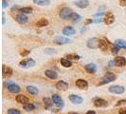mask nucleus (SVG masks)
I'll use <instances>...</instances> for the list:
<instances>
[{
  "label": "nucleus",
  "mask_w": 126,
  "mask_h": 114,
  "mask_svg": "<svg viewBox=\"0 0 126 114\" xmlns=\"http://www.w3.org/2000/svg\"><path fill=\"white\" fill-rule=\"evenodd\" d=\"M73 11L70 9V8H67V7H63L61 9L60 13H59V15L60 17L63 20H67V19H71V16L73 15Z\"/></svg>",
  "instance_id": "1"
},
{
  "label": "nucleus",
  "mask_w": 126,
  "mask_h": 114,
  "mask_svg": "<svg viewBox=\"0 0 126 114\" xmlns=\"http://www.w3.org/2000/svg\"><path fill=\"white\" fill-rule=\"evenodd\" d=\"M117 78V76L115 75L112 72H106L105 75L102 77L101 81L100 82V85H105V84H108V83H111L115 81Z\"/></svg>",
  "instance_id": "2"
},
{
  "label": "nucleus",
  "mask_w": 126,
  "mask_h": 114,
  "mask_svg": "<svg viewBox=\"0 0 126 114\" xmlns=\"http://www.w3.org/2000/svg\"><path fill=\"white\" fill-rule=\"evenodd\" d=\"M36 65V62L32 59V58H27V59H24L22 60L20 63H19V66L21 68H24V69H29V68H32Z\"/></svg>",
  "instance_id": "3"
},
{
  "label": "nucleus",
  "mask_w": 126,
  "mask_h": 114,
  "mask_svg": "<svg viewBox=\"0 0 126 114\" xmlns=\"http://www.w3.org/2000/svg\"><path fill=\"white\" fill-rule=\"evenodd\" d=\"M6 86H7V89H9V91L12 92V93H14V94L15 93H19L20 90H21V88L19 87L17 84L11 82V81H8L6 83Z\"/></svg>",
  "instance_id": "4"
},
{
  "label": "nucleus",
  "mask_w": 126,
  "mask_h": 114,
  "mask_svg": "<svg viewBox=\"0 0 126 114\" xmlns=\"http://www.w3.org/2000/svg\"><path fill=\"white\" fill-rule=\"evenodd\" d=\"M108 90H109V92L114 93V94H122V93L125 91V89H124L122 86L115 85V86H111Z\"/></svg>",
  "instance_id": "5"
},
{
  "label": "nucleus",
  "mask_w": 126,
  "mask_h": 114,
  "mask_svg": "<svg viewBox=\"0 0 126 114\" xmlns=\"http://www.w3.org/2000/svg\"><path fill=\"white\" fill-rule=\"evenodd\" d=\"M99 39L96 37H92L90 38L88 41H87V47L89 49H92V50H96L99 48Z\"/></svg>",
  "instance_id": "6"
},
{
  "label": "nucleus",
  "mask_w": 126,
  "mask_h": 114,
  "mask_svg": "<svg viewBox=\"0 0 126 114\" xmlns=\"http://www.w3.org/2000/svg\"><path fill=\"white\" fill-rule=\"evenodd\" d=\"M51 99H52L53 104H54L55 106H57L58 108H63V99H62L58 94H53L52 95V97H51Z\"/></svg>",
  "instance_id": "7"
},
{
  "label": "nucleus",
  "mask_w": 126,
  "mask_h": 114,
  "mask_svg": "<svg viewBox=\"0 0 126 114\" xmlns=\"http://www.w3.org/2000/svg\"><path fill=\"white\" fill-rule=\"evenodd\" d=\"M94 106L96 108H106L108 106V103L106 100L102 98H97L94 100Z\"/></svg>",
  "instance_id": "8"
},
{
  "label": "nucleus",
  "mask_w": 126,
  "mask_h": 114,
  "mask_svg": "<svg viewBox=\"0 0 126 114\" xmlns=\"http://www.w3.org/2000/svg\"><path fill=\"white\" fill-rule=\"evenodd\" d=\"M15 100H16V102L17 103H19V104H22V105H28V104H30V99L27 97V96H25V95L23 94H19L17 95L16 97H15Z\"/></svg>",
  "instance_id": "9"
},
{
  "label": "nucleus",
  "mask_w": 126,
  "mask_h": 114,
  "mask_svg": "<svg viewBox=\"0 0 126 114\" xmlns=\"http://www.w3.org/2000/svg\"><path fill=\"white\" fill-rule=\"evenodd\" d=\"M68 84L64 81H58L55 85V88H56L58 90H61V91H65L68 89Z\"/></svg>",
  "instance_id": "10"
},
{
  "label": "nucleus",
  "mask_w": 126,
  "mask_h": 114,
  "mask_svg": "<svg viewBox=\"0 0 126 114\" xmlns=\"http://www.w3.org/2000/svg\"><path fill=\"white\" fill-rule=\"evenodd\" d=\"M76 87L80 89H86L88 88V83L84 79H78L75 83Z\"/></svg>",
  "instance_id": "11"
},
{
  "label": "nucleus",
  "mask_w": 126,
  "mask_h": 114,
  "mask_svg": "<svg viewBox=\"0 0 126 114\" xmlns=\"http://www.w3.org/2000/svg\"><path fill=\"white\" fill-rule=\"evenodd\" d=\"M69 100L71 103H73V104H75V105H80V104H82V102H83V99H82L81 96H79V95H76V94H71L69 95Z\"/></svg>",
  "instance_id": "12"
},
{
  "label": "nucleus",
  "mask_w": 126,
  "mask_h": 114,
  "mask_svg": "<svg viewBox=\"0 0 126 114\" xmlns=\"http://www.w3.org/2000/svg\"><path fill=\"white\" fill-rule=\"evenodd\" d=\"M54 42L56 43L57 45H64V44H68L71 42L69 38L63 37V36H57L55 39H54Z\"/></svg>",
  "instance_id": "13"
},
{
  "label": "nucleus",
  "mask_w": 126,
  "mask_h": 114,
  "mask_svg": "<svg viewBox=\"0 0 126 114\" xmlns=\"http://www.w3.org/2000/svg\"><path fill=\"white\" fill-rule=\"evenodd\" d=\"M103 21L106 25H112L115 21V16L112 13H107L105 14L104 18H103Z\"/></svg>",
  "instance_id": "14"
},
{
  "label": "nucleus",
  "mask_w": 126,
  "mask_h": 114,
  "mask_svg": "<svg viewBox=\"0 0 126 114\" xmlns=\"http://www.w3.org/2000/svg\"><path fill=\"white\" fill-rule=\"evenodd\" d=\"M15 21L19 24H26L29 21V18H28V16L26 14L19 13L18 15H16V17H15Z\"/></svg>",
  "instance_id": "15"
},
{
  "label": "nucleus",
  "mask_w": 126,
  "mask_h": 114,
  "mask_svg": "<svg viewBox=\"0 0 126 114\" xmlns=\"http://www.w3.org/2000/svg\"><path fill=\"white\" fill-rule=\"evenodd\" d=\"M76 33V31L74 28L70 27V26H66L63 29V34H64L65 36H71L73 34Z\"/></svg>",
  "instance_id": "16"
},
{
  "label": "nucleus",
  "mask_w": 126,
  "mask_h": 114,
  "mask_svg": "<svg viewBox=\"0 0 126 114\" xmlns=\"http://www.w3.org/2000/svg\"><path fill=\"white\" fill-rule=\"evenodd\" d=\"M13 70L10 67H6L5 65H3V78H10L13 76Z\"/></svg>",
  "instance_id": "17"
},
{
  "label": "nucleus",
  "mask_w": 126,
  "mask_h": 114,
  "mask_svg": "<svg viewBox=\"0 0 126 114\" xmlns=\"http://www.w3.org/2000/svg\"><path fill=\"white\" fill-rule=\"evenodd\" d=\"M84 70H85V71H86L87 73L93 74V73H95V72L97 71V66H96L94 63H89V64H87V65H85Z\"/></svg>",
  "instance_id": "18"
},
{
  "label": "nucleus",
  "mask_w": 126,
  "mask_h": 114,
  "mask_svg": "<svg viewBox=\"0 0 126 114\" xmlns=\"http://www.w3.org/2000/svg\"><path fill=\"white\" fill-rule=\"evenodd\" d=\"M89 2L88 0H77L74 1V5H76L77 7L81 8V9H85L89 6Z\"/></svg>",
  "instance_id": "19"
},
{
  "label": "nucleus",
  "mask_w": 126,
  "mask_h": 114,
  "mask_svg": "<svg viewBox=\"0 0 126 114\" xmlns=\"http://www.w3.org/2000/svg\"><path fill=\"white\" fill-rule=\"evenodd\" d=\"M117 67H125L126 66V59L122 56H117L114 59Z\"/></svg>",
  "instance_id": "20"
},
{
  "label": "nucleus",
  "mask_w": 126,
  "mask_h": 114,
  "mask_svg": "<svg viewBox=\"0 0 126 114\" xmlns=\"http://www.w3.org/2000/svg\"><path fill=\"white\" fill-rule=\"evenodd\" d=\"M109 45H110V43L106 39H104V38L100 39V41H99V49H101L102 51H106V50H108V46Z\"/></svg>",
  "instance_id": "21"
},
{
  "label": "nucleus",
  "mask_w": 126,
  "mask_h": 114,
  "mask_svg": "<svg viewBox=\"0 0 126 114\" xmlns=\"http://www.w3.org/2000/svg\"><path fill=\"white\" fill-rule=\"evenodd\" d=\"M45 75L47 76V78H49V79H52V80L57 79V77H58V74H57L56 71L51 70H46V71H45Z\"/></svg>",
  "instance_id": "22"
},
{
  "label": "nucleus",
  "mask_w": 126,
  "mask_h": 114,
  "mask_svg": "<svg viewBox=\"0 0 126 114\" xmlns=\"http://www.w3.org/2000/svg\"><path fill=\"white\" fill-rule=\"evenodd\" d=\"M43 102H44V104H45L46 109H49V108L52 107V105H53L52 99H49V98H47V97H45V98H43Z\"/></svg>",
  "instance_id": "23"
},
{
  "label": "nucleus",
  "mask_w": 126,
  "mask_h": 114,
  "mask_svg": "<svg viewBox=\"0 0 126 114\" xmlns=\"http://www.w3.org/2000/svg\"><path fill=\"white\" fill-rule=\"evenodd\" d=\"M48 25V20L47 18H41L37 23H36V27L38 28H42V27H46Z\"/></svg>",
  "instance_id": "24"
},
{
  "label": "nucleus",
  "mask_w": 126,
  "mask_h": 114,
  "mask_svg": "<svg viewBox=\"0 0 126 114\" xmlns=\"http://www.w3.org/2000/svg\"><path fill=\"white\" fill-rule=\"evenodd\" d=\"M60 62H61V65H62L63 67H64V68H70V67L72 66V63H71V61L67 60L66 58H61Z\"/></svg>",
  "instance_id": "25"
},
{
  "label": "nucleus",
  "mask_w": 126,
  "mask_h": 114,
  "mask_svg": "<svg viewBox=\"0 0 126 114\" xmlns=\"http://www.w3.org/2000/svg\"><path fill=\"white\" fill-rule=\"evenodd\" d=\"M27 90H28V92H30V93L32 95H36V94H38V92H39V90H38L37 88H35V87H33V86H28V87H27Z\"/></svg>",
  "instance_id": "26"
},
{
  "label": "nucleus",
  "mask_w": 126,
  "mask_h": 114,
  "mask_svg": "<svg viewBox=\"0 0 126 114\" xmlns=\"http://www.w3.org/2000/svg\"><path fill=\"white\" fill-rule=\"evenodd\" d=\"M19 12L23 14H29V13H32V8L31 7H23V8H20L19 9Z\"/></svg>",
  "instance_id": "27"
},
{
  "label": "nucleus",
  "mask_w": 126,
  "mask_h": 114,
  "mask_svg": "<svg viewBox=\"0 0 126 114\" xmlns=\"http://www.w3.org/2000/svg\"><path fill=\"white\" fill-rule=\"evenodd\" d=\"M115 44L118 45L120 49L122 48V49H125L126 50V41L125 40H122V39H117V40H116V42H115Z\"/></svg>",
  "instance_id": "28"
},
{
  "label": "nucleus",
  "mask_w": 126,
  "mask_h": 114,
  "mask_svg": "<svg viewBox=\"0 0 126 114\" xmlns=\"http://www.w3.org/2000/svg\"><path fill=\"white\" fill-rule=\"evenodd\" d=\"M33 3L40 5V6H45V5L50 4V1L49 0H33Z\"/></svg>",
  "instance_id": "29"
},
{
  "label": "nucleus",
  "mask_w": 126,
  "mask_h": 114,
  "mask_svg": "<svg viewBox=\"0 0 126 114\" xmlns=\"http://www.w3.org/2000/svg\"><path fill=\"white\" fill-rule=\"evenodd\" d=\"M66 57V59L67 60H80L81 59V56L80 55H78V54H66L65 55Z\"/></svg>",
  "instance_id": "30"
},
{
  "label": "nucleus",
  "mask_w": 126,
  "mask_h": 114,
  "mask_svg": "<svg viewBox=\"0 0 126 114\" xmlns=\"http://www.w3.org/2000/svg\"><path fill=\"white\" fill-rule=\"evenodd\" d=\"M34 108H35V106L33 104H31V103L24 106V109L27 111H32V110H34Z\"/></svg>",
  "instance_id": "31"
},
{
  "label": "nucleus",
  "mask_w": 126,
  "mask_h": 114,
  "mask_svg": "<svg viewBox=\"0 0 126 114\" xmlns=\"http://www.w3.org/2000/svg\"><path fill=\"white\" fill-rule=\"evenodd\" d=\"M45 53L46 54H49V55H53V54H56L57 51L54 49H51V48H47L45 50Z\"/></svg>",
  "instance_id": "32"
},
{
  "label": "nucleus",
  "mask_w": 126,
  "mask_h": 114,
  "mask_svg": "<svg viewBox=\"0 0 126 114\" xmlns=\"http://www.w3.org/2000/svg\"><path fill=\"white\" fill-rule=\"evenodd\" d=\"M81 19H82V17L78 14V13H73V15L71 16V20L73 21V22H79V21H81Z\"/></svg>",
  "instance_id": "33"
},
{
  "label": "nucleus",
  "mask_w": 126,
  "mask_h": 114,
  "mask_svg": "<svg viewBox=\"0 0 126 114\" xmlns=\"http://www.w3.org/2000/svg\"><path fill=\"white\" fill-rule=\"evenodd\" d=\"M8 114H21V112L16 108H10L8 109Z\"/></svg>",
  "instance_id": "34"
},
{
  "label": "nucleus",
  "mask_w": 126,
  "mask_h": 114,
  "mask_svg": "<svg viewBox=\"0 0 126 114\" xmlns=\"http://www.w3.org/2000/svg\"><path fill=\"white\" fill-rule=\"evenodd\" d=\"M120 48L118 45L114 44V46L112 47V53H113V54H117V53L120 51Z\"/></svg>",
  "instance_id": "35"
},
{
  "label": "nucleus",
  "mask_w": 126,
  "mask_h": 114,
  "mask_svg": "<svg viewBox=\"0 0 126 114\" xmlns=\"http://www.w3.org/2000/svg\"><path fill=\"white\" fill-rule=\"evenodd\" d=\"M31 53V51L30 50H23V51H20V55L22 57H26L27 55H29Z\"/></svg>",
  "instance_id": "36"
},
{
  "label": "nucleus",
  "mask_w": 126,
  "mask_h": 114,
  "mask_svg": "<svg viewBox=\"0 0 126 114\" xmlns=\"http://www.w3.org/2000/svg\"><path fill=\"white\" fill-rule=\"evenodd\" d=\"M125 104H126V100L125 99H122V100H120V101L116 104V107H120V106L125 105Z\"/></svg>",
  "instance_id": "37"
},
{
  "label": "nucleus",
  "mask_w": 126,
  "mask_h": 114,
  "mask_svg": "<svg viewBox=\"0 0 126 114\" xmlns=\"http://www.w3.org/2000/svg\"><path fill=\"white\" fill-rule=\"evenodd\" d=\"M7 7H9V2L6 1V0H3V1H2V8L5 9Z\"/></svg>",
  "instance_id": "38"
},
{
  "label": "nucleus",
  "mask_w": 126,
  "mask_h": 114,
  "mask_svg": "<svg viewBox=\"0 0 126 114\" xmlns=\"http://www.w3.org/2000/svg\"><path fill=\"white\" fill-rule=\"evenodd\" d=\"M119 114H126V108H121L119 110Z\"/></svg>",
  "instance_id": "39"
},
{
  "label": "nucleus",
  "mask_w": 126,
  "mask_h": 114,
  "mask_svg": "<svg viewBox=\"0 0 126 114\" xmlns=\"http://www.w3.org/2000/svg\"><path fill=\"white\" fill-rule=\"evenodd\" d=\"M119 3H120V6H121V7L126 6V0H120Z\"/></svg>",
  "instance_id": "40"
},
{
  "label": "nucleus",
  "mask_w": 126,
  "mask_h": 114,
  "mask_svg": "<svg viewBox=\"0 0 126 114\" xmlns=\"http://www.w3.org/2000/svg\"><path fill=\"white\" fill-rule=\"evenodd\" d=\"M92 22H93V20H91V19L87 18L86 20H85V22H84V25H88V24L92 23Z\"/></svg>",
  "instance_id": "41"
},
{
  "label": "nucleus",
  "mask_w": 126,
  "mask_h": 114,
  "mask_svg": "<svg viewBox=\"0 0 126 114\" xmlns=\"http://www.w3.org/2000/svg\"><path fill=\"white\" fill-rule=\"evenodd\" d=\"M6 20H5V13H2V24H5Z\"/></svg>",
  "instance_id": "42"
},
{
  "label": "nucleus",
  "mask_w": 126,
  "mask_h": 114,
  "mask_svg": "<svg viewBox=\"0 0 126 114\" xmlns=\"http://www.w3.org/2000/svg\"><path fill=\"white\" fill-rule=\"evenodd\" d=\"M115 65H116V63H115V61H110V62H109V67H110V68H112V67H114V66H115Z\"/></svg>",
  "instance_id": "43"
},
{
  "label": "nucleus",
  "mask_w": 126,
  "mask_h": 114,
  "mask_svg": "<svg viewBox=\"0 0 126 114\" xmlns=\"http://www.w3.org/2000/svg\"><path fill=\"white\" fill-rule=\"evenodd\" d=\"M85 114H96V112H95L94 110H88Z\"/></svg>",
  "instance_id": "44"
},
{
  "label": "nucleus",
  "mask_w": 126,
  "mask_h": 114,
  "mask_svg": "<svg viewBox=\"0 0 126 114\" xmlns=\"http://www.w3.org/2000/svg\"><path fill=\"white\" fill-rule=\"evenodd\" d=\"M67 114H79V113H77V112H68Z\"/></svg>",
  "instance_id": "45"
}]
</instances>
